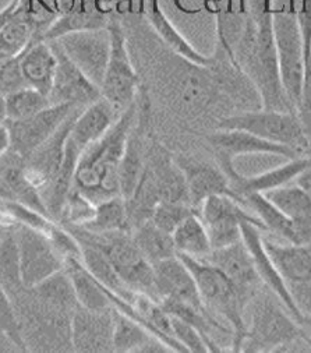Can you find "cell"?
<instances>
[{
  "instance_id": "cell-1",
  "label": "cell",
  "mask_w": 311,
  "mask_h": 353,
  "mask_svg": "<svg viewBox=\"0 0 311 353\" xmlns=\"http://www.w3.org/2000/svg\"><path fill=\"white\" fill-rule=\"evenodd\" d=\"M136 103L124 110L114 125L80 157L73 189L95 205L120 194V163L126 152L129 137L134 129Z\"/></svg>"
},
{
  "instance_id": "cell-2",
  "label": "cell",
  "mask_w": 311,
  "mask_h": 353,
  "mask_svg": "<svg viewBox=\"0 0 311 353\" xmlns=\"http://www.w3.org/2000/svg\"><path fill=\"white\" fill-rule=\"evenodd\" d=\"M65 228L74 234L79 242L90 243L102 250L128 288L161 302L155 286L154 265L146 259L136 245L132 230L91 233L79 226Z\"/></svg>"
},
{
  "instance_id": "cell-3",
  "label": "cell",
  "mask_w": 311,
  "mask_h": 353,
  "mask_svg": "<svg viewBox=\"0 0 311 353\" xmlns=\"http://www.w3.org/2000/svg\"><path fill=\"white\" fill-rule=\"evenodd\" d=\"M177 256L190 270L204 307L212 317H221L226 323L233 334V350H240L245 334V306L239 298L234 285L221 268L208 260Z\"/></svg>"
},
{
  "instance_id": "cell-4",
  "label": "cell",
  "mask_w": 311,
  "mask_h": 353,
  "mask_svg": "<svg viewBox=\"0 0 311 353\" xmlns=\"http://www.w3.org/2000/svg\"><path fill=\"white\" fill-rule=\"evenodd\" d=\"M268 290V289H267ZM250 310V323L245 325V334L240 350L267 352L293 343L304 334L303 327L281 303V301L263 288L247 305Z\"/></svg>"
},
{
  "instance_id": "cell-5",
  "label": "cell",
  "mask_w": 311,
  "mask_h": 353,
  "mask_svg": "<svg viewBox=\"0 0 311 353\" xmlns=\"http://www.w3.org/2000/svg\"><path fill=\"white\" fill-rule=\"evenodd\" d=\"M219 129H237L253 133L264 140L289 147L303 155L307 136L299 116L293 110L261 109L223 117Z\"/></svg>"
},
{
  "instance_id": "cell-6",
  "label": "cell",
  "mask_w": 311,
  "mask_h": 353,
  "mask_svg": "<svg viewBox=\"0 0 311 353\" xmlns=\"http://www.w3.org/2000/svg\"><path fill=\"white\" fill-rule=\"evenodd\" d=\"M108 30L110 32V54L101 84V95L121 114L134 103L140 79L133 66L123 27L112 19Z\"/></svg>"
},
{
  "instance_id": "cell-7",
  "label": "cell",
  "mask_w": 311,
  "mask_h": 353,
  "mask_svg": "<svg viewBox=\"0 0 311 353\" xmlns=\"http://www.w3.org/2000/svg\"><path fill=\"white\" fill-rule=\"evenodd\" d=\"M272 30L282 88L296 110L303 81V42L296 12L272 10Z\"/></svg>"
},
{
  "instance_id": "cell-8",
  "label": "cell",
  "mask_w": 311,
  "mask_h": 353,
  "mask_svg": "<svg viewBox=\"0 0 311 353\" xmlns=\"http://www.w3.org/2000/svg\"><path fill=\"white\" fill-rule=\"evenodd\" d=\"M20 256L21 279L26 289H32L65 268V259L41 230L17 225L14 229Z\"/></svg>"
},
{
  "instance_id": "cell-9",
  "label": "cell",
  "mask_w": 311,
  "mask_h": 353,
  "mask_svg": "<svg viewBox=\"0 0 311 353\" xmlns=\"http://www.w3.org/2000/svg\"><path fill=\"white\" fill-rule=\"evenodd\" d=\"M197 212L208 230L212 250L240 242L243 221H253L263 230L257 216L244 208L237 199L228 194L210 196L199 205Z\"/></svg>"
},
{
  "instance_id": "cell-10",
  "label": "cell",
  "mask_w": 311,
  "mask_h": 353,
  "mask_svg": "<svg viewBox=\"0 0 311 353\" xmlns=\"http://www.w3.org/2000/svg\"><path fill=\"white\" fill-rule=\"evenodd\" d=\"M81 73L101 90L110 54L108 28L76 31L53 39Z\"/></svg>"
},
{
  "instance_id": "cell-11",
  "label": "cell",
  "mask_w": 311,
  "mask_h": 353,
  "mask_svg": "<svg viewBox=\"0 0 311 353\" xmlns=\"http://www.w3.org/2000/svg\"><path fill=\"white\" fill-rule=\"evenodd\" d=\"M81 106L72 103L50 105L24 121L5 122L12 137V150L27 159L39 145H42L68 117Z\"/></svg>"
},
{
  "instance_id": "cell-12",
  "label": "cell",
  "mask_w": 311,
  "mask_h": 353,
  "mask_svg": "<svg viewBox=\"0 0 311 353\" xmlns=\"http://www.w3.org/2000/svg\"><path fill=\"white\" fill-rule=\"evenodd\" d=\"M241 241L245 245L248 253L252 256L254 268L260 281L263 282L264 288L268 289L272 295H275L281 303L289 310V313L297 320L300 324L303 320V314L297 310L288 285L282 275L279 274L278 268L275 267L274 261L271 260L263 239V230L261 228L253 221H243L241 223Z\"/></svg>"
},
{
  "instance_id": "cell-13",
  "label": "cell",
  "mask_w": 311,
  "mask_h": 353,
  "mask_svg": "<svg viewBox=\"0 0 311 353\" xmlns=\"http://www.w3.org/2000/svg\"><path fill=\"white\" fill-rule=\"evenodd\" d=\"M112 19L105 0H57V17L42 41H53L76 31L108 28Z\"/></svg>"
},
{
  "instance_id": "cell-14",
  "label": "cell",
  "mask_w": 311,
  "mask_h": 353,
  "mask_svg": "<svg viewBox=\"0 0 311 353\" xmlns=\"http://www.w3.org/2000/svg\"><path fill=\"white\" fill-rule=\"evenodd\" d=\"M56 54V73L49 94L52 105L72 103L76 106L86 108L97 102L101 95L99 87L91 83L81 70L65 54L54 41H48Z\"/></svg>"
},
{
  "instance_id": "cell-15",
  "label": "cell",
  "mask_w": 311,
  "mask_h": 353,
  "mask_svg": "<svg viewBox=\"0 0 311 353\" xmlns=\"http://www.w3.org/2000/svg\"><path fill=\"white\" fill-rule=\"evenodd\" d=\"M205 260L215 264L225 272V275L234 285L237 295L245 307L264 288L254 268L252 256L243 241L212 250Z\"/></svg>"
},
{
  "instance_id": "cell-16",
  "label": "cell",
  "mask_w": 311,
  "mask_h": 353,
  "mask_svg": "<svg viewBox=\"0 0 311 353\" xmlns=\"http://www.w3.org/2000/svg\"><path fill=\"white\" fill-rule=\"evenodd\" d=\"M208 140L221 158V168L233 165V159L239 155L267 154L283 157L286 159L300 155L289 147L264 140L253 133L237 129H219L212 133Z\"/></svg>"
},
{
  "instance_id": "cell-17",
  "label": "cell",
  "mask_w": 311,
  "mask_h": 353,
  "mask_svg": "<svg viewBox=\"0 0 311 353\" xmlns=\"http://www.w3.org/2000/svg\"><path fill=\"white\" fill-rule=\"evenodd\" d=\"M176 163L184 176L189 201L196 210L210 196L228 194L237 199L232 189L229 176L222 168L183 155L176 159Z\"/></svg>"
},
{
  "instance_id": "cell-18",
  "label": "cell",
  "mask_w": 311,
  "mask_h": 353,
  "mask_svg": "<svg viewBox=\"0 0 311 353\" xmlns=\"http://www.w3.org/2000/svg\"><path fill=\"white\" fill-rule=\"evenodd\" d=\"M119 116L120 114L103 98H99L97 102L86 106L77 114L70 128L66 151L74 154L80 159L81 154L90 145L108 133L119 119Z\"/></svg>"
},
{
  "instance_id": "cell-19",
  "label": "cell",
  "mask_w": 311,
  "mask_h": 353,
  "mask_svg": "<svg viewBox=\"0 0 311 353\" xmlns=\"http://www.w3.org/2000/svg\"><path fill=\"white\" fill-rule=\"evenodd\" d=\"M112 309L88 310L79 306L70 320V341L76 352H113Z\"/></svg>"
},
{
  "instance_id": "cell-20",
  "label": "cell",
  "mask_w": 311,
  "mask_h": 353,
  "mask_svg": "<svg viewBox=\"0 0 311 353\" xmlns=\"http://www.w3.org/2000/svg\"><path fill=\"white\" fill-rule=\"evenodd\" d=\"M154 275L161 301H174L205 309L190 270L177 254L154 264Z\"/></svg>"
},
{
  "instance_id": "cell-21",
  "label": "cell",
  "mask_w": 311,
  "mask_h": 353,
  "mask_svg": "<svg viewBox=\"0 0 311 353\" xmlns=\"http://www.w3.org/2000/svg\"><path fill=\"white\" fill-rule=\"evenodd\" d=\"M311 165V158L305 155H299L288 159L285 163L265 170L260 174L240 176L234 169L228 174L230 179L232 189L241 203V197L247 193H268L278 188L293 183L297 176Z\"/></svg>"
},
{
  "instance_id": "cell-22",
  "label": "cell",
  "mask_w": 311,
  "mask_h": 353,
  "mask_svg": "<svg viewBox=\"0 0 311 353\" xmlns=\"http://www.w3.org/2000/svg\"><path fill=\"white\" fill-rule=\"evenodd\" d=\"M144 16L150 26L163 41L165 45L183 61L189 62L200 68H211L214 65V57H208L200 53L188 39H185L179 30L172 24V21L163 13L159 0H144Z\"/></svg>"
},
{
  "instance_id": "cell-23",
  "label": "cell",
  "mask_w": 311,
  "mask_h": 353,
  "mask_svg": "<svg viewBox=\"0 0 311 353\" xmlns=\"http://www.w3.org/2000/svg\"><path fill=\"white\" fill-rule=\"evenodd\" d=\"M56 54L48 41L32 42L20 56V66L28 87L49 97L56 73Z\"/></svg>"
},
{
  "instance_id": "cell-24",
  "label": "cell",
  "mask_w": 311,
  "mask_h": 353,
  "mask_svg": "<svg viewBox=\"0 0 311 353\" xmlns=\"http://www.w3.org/2000/svg\"><path fill=\"white\" fill-rule=\"evenodd\" d=\"M63 270L72 282L79 306L95 312L112 309L109 290L92 276L88 268L84 265L83 259L68 257L65 260Z\"/></svg>"
},
{
  "instance_id": "cell-25",
  "label": "cell",
  "mask_w": 311,
  "mask_h": 353,
  "mask_svg": "<svg viewBox=\"0 0 311 353\" xmlns=\"http://www.w3.org/2000/svg\"><path fill=\"white\" fill-rule=\"evenodd\" d=\"M264 239V246L285 279L286 285L311 276V250L308 246L289 242H278L271 238Z\"/></svg>"
},
{
  "instance_id": "cell-26",
  "label": "cell",
  "mask_w": 311,
  "mask_h": 353,
  "mask_svg": "<svg viewBox=\"0 0 311 353\" xmlns=\"http://www.w3.org/2000/svg\"><path fill=\"white\" fill-rule=\"evenodd\" d=\"M37 27L27 12V0L24 8L0 28V62L20 57L26 49L35 42Z\"/></svg>"
},
{
  "instance_id": "cell-27",
  "label": "cell",
  "mask_w": 311,
  "mask_h": 353,
  "mask_svg": "<svg viewBox=\"0 0 311 353\" xmlns=\"http://www.w3.org/2000/svg\"><path fill=\"white\" fill-rule=\"evenodd\" d=\"M172 239L177 254L207 259L212 252L208 230L199 212H193L185 218L172 232Z\"/></svg>"
},
{
  "instance_id": "cell-28",
  "label": "cell",
  "mask_w": 311,
  "mask_h": 353,
  "mask_svg": "<svg viewBox=\"0 0 311 353\" xmlns=\"http://www.w3.org/2000/svg\"><path fill=\"white\" fill-rule=\"evenodd\" d=\"M30 292L37 301L59 313L72 316L79 307L74 289L65 270L53 274L43 282L30 289Z\"/></svg>"
},
{
  "instance_id": "cell-29",
  "label": "cell",
  "mask_w": 311,
  "mask_h": 353,
  "mask_svg": "<svg viewBox=\"0 0 311 353\" xmlns=\"http://www.w3.org/2000/svg\"><path fill=\"white\" fill-rule=\"evenodd\" d=\"M241 204L252 211L263 225V233H271L283 242L293 243L292 221L263 193H247L241 197Z\"/></svg>"
},
{
  "instance_id": "cell-30",
  "label": "cell",
  "mask_w": 311,
  "mask_h": 353,
  "mask_svg": "<svg viewBox=\"0 0 311 353\" xmlns=\"http://www.w3.org/2000/svg\"><path fill=\"white\" fill-rule=\"evenodd\" d=\"M81 246V259L84 265L88 268V271L92 274V276L99 281L109 292H112L113 295L121 298V299H129L132 296V290L128 288V285L123 282L120 275L117 274L116 268L110 263V260L106 257V254L99 250L98 248L79 242Z\"/></svg>"
},
{
  "instance_id": "cell-31",
  "label": "cell",
  "mask_w": 311,
  "mask_h": 353,
  "mask_svg": "<svg viewBox=\"0 0 311 353\" xmlns=\"http://www.w3.org/2000/svg\"><path fill=\"white\" fill-rule=\"evenodd\" d=\"M132 234L136 245L152 265L177 254L172 234L159 229L151 219L133 228Z\"/></svg>"
},
{
  "instance_id": "cell-32",
  "label": "cell",
  "mask_w": 311,
  "mask_h": 353,
  "mask_svg": "<svg viewBox=\"0 0 311 353\" xmlns=\"http://www.w3.org/2000/svg\"><path fill=\"white\" fill-rule=\"evenodd\" d=\"M79 228H83L91 233L130 230L126 200L121 196H116L98 203L95 205L92 218Z\"/></svg>"
},
{
  "instance_id": "cell-33",
  "label": "cell",
  "mask_w": 311,
  "mask_h": 353,
  "mask_svg": "<svg viewBox=\"0 0 311 353\" xmlns=\"http://www.w3.org/2000/svg\"><path fill=\"white\" fill-rule=\"evenodd\" d=\"M113 352H140L141 347L155 335L130 316L112 307Z\"/></svg>"
},
{
  "instance_id": "cell-34",
  "label": "cell",
  "mask_w": 311,
  "mask_h": 353,
  "mask_svg": "<svg viewBox=\"0 0 311 353\" xmlns=\"http://www.w3.org/2000/svg\"><path fill=\"white\" fill-rule=\"evenodd\" d=\"M0 285L8 290L12 299H16L26 290L21 279L20 256L13 229L0 241Z\"/></svg>"
},
{
  "instance_id": "cell-35",
  "label": "cell",
  "mask_w": 311,
  "mask_h": 353,
  "mask_svg": "<svg viewBox=\"0 0 311 353\" xmlns=\"http://www.w3.org/2000/svg\"><path fill=\"white\" fill-rule=\"evenodd\" d=\"M6 102V122H17L24 121L34 116L35 113L50 106V99L48 95L31 88L26 87L19 90L8 97H5Z\"/></svg>"
},
{
  "instance_id": "cell-36",
  "label": "cell",
  "mask_w": 311,
  "mask_h": 353,
  "mask_svg": "<svg viewBox=\"0 0 311 353\" xmlns=\"http://www.w3.org/2000/svg\"><path fill=\"white\" fill-rule=\"evenodd\" d=\"M0 334L19 349H28L23 324L16 312L13 299L2 285H0Z\"/></svg>"
},
{
  "instance_id": "cell-37",
  "label": "cell",
  "mask_w": 311,
  "mask_h": 353,
  "mask_svg": "<svg viewBox=\"0 0 311 353\" xmlns=\"http://www.w3.org/2000/svg\"><path fill=\"white\" fill-rule=\"evenodd\" d=\"M193 212H197V210L189 203L162 200L154 207L150 219L159 229L172 234V232Z\"/></svg>"
},
{
  "instance_id": "cell-38",
  "label": "cell",
  "mask_w": 311,
  "mask_h": 353,
  "mask_svg": "<svg viewBox=\"0 0 311 353\" xmlns=\"http://www.w3.org/2000/svg\"><path fill=\"white\" fill-rule=\"evenodd\" d=\"M304 68L300 99L296 106V113L301 122L307 139L311 136V49L303 50Z\"/></svg>"
},
{
  "instance_id": "cell-39",
  "label": "cell",
  "mask_w": 311,
  "mask_h": 353,
  "mask_svg": "<svg viewBox=\"0 0 311 353\" xmlns=\"http://www.w3.org/2000/svg\"><path fill=\"white\" fill-rule=\"evenodd\" d=\"M170 321L173 336L185 349V352H210L203 334L194 325L173 316H170Z\"/></svg>"
},
{
  "instance_id": "cell-40",
  "label": "cell",
  "mask_w": 311,
  "mask_h": 353,
  "mask_svg": "<svg viewBox=\"0 0 311 353\" xmlns=\"http://www.w3.org/2000/svg\"><path fill=\"white\" fill-rule=\"evenodd\" d=\"M28 87L21 72L20 57L0 62V94L8 97L19 90Z\"/></svg>"
},
{
  "instance_id": "cell-41",
  "label": "cell",
  "mask_w": 311,
  "mask_h": 353,
  "mask_svg": "<svg viewBox=\"0 0 311 353\" xmlns=\"http://www.w3.org/2000/svg\"><path fill=\"white\" fill-rule=\"evenodd\" d=\"M290 296L297 310L304 316H311V276L288 283Z\"/></svg>"
},
{
  "instance_id": "cell-42",
  "label": "cell",
  "mask_w": 311,
  "mask_h": 353,
  "mask_svg": "<svg viewBox=\"0 0 311 353\" xmlns=\"http://www.w3.org/2000/svg\"><path fill=\"white\" fill-rule=\"evenodd\" d=\"M26 5V0H12V2L0 10V28H2L9 20H12Z\"/></svg>"
},
{
  "instance_id": "cell-43",
  "label": "cell",
  "mask_w": 311,
  "mask_h": 353,
  "mask_svg": "<svg viewBox=\"0 0 311 353\" xmlns=\"http://www.w3.org/2000/svg\"><path fill=\"white\" fill-rule=\"evenodd\" d=\"M12 148V137L6 123H0V158L6 155Z\"/></svg>"
},
{
  "instance_id": "cell-44",
  "label": "cell",
  "mask_w": 311,
  "mask_h": 353,
  "mask_svg": "<svg viewBox=\"0 0 311 353\" xmlns=\"http://www.w3.org/2000/svg\"><path fill=\"white\" fill-rule=\"evenodd\" d=\"M294 183H296L301 190H304V192L308 194V197L311 199V165H310L307 169H304V170L297 176Z\"/></svg>"
},
{
  "instance_id": "cell-45",
  "label": "cell",
  "mask_w": 311,
  "mask_h": 353,
  "mask_svg": "<svg viewBox=\"0 0 311 353\" xmlns=\"http://www.w3.org/2000/svg\"><path fill=\"white\" fill-rule=\"evenodd\" d=\"M6 122V102L5 97L0 94V123Z\"/></svg>"
},
{
  "instance_id": "cell-46",
  "label": "cell",
  "mask_w": 311,
  "mask_h": 353,
  "mask_svg": "<svg viewBox=\"0 0 311 353\" xmlns=\"http://www.w3.org/2000/svg\"><path fill=\"white\" fill-rule=\"evenodd\" d=\"M300 325L303 327V330H304L305 334L311 335V316H304L303 320H301V323H300Z\"/></svg>"
},
{
  "instance_id": "cell-47",
  "label": "cell",
  "mask_w": 311,
  "mask_h": 353,
  "mask_svg": "<svg viewBox=\"0 0 311 353\" xmlns=\"http://www.w3.org/2000/svg\"><path fill=\"white\" fill-rule=\"evenodd\" d=\"M303 155L311 158V136H310L308 140H307V144H305V148H304V151H303Z\"/></svg>"
},
{
  "instance_id": "cell-48",
  "label": "cell",
  "mask_w": 311,
  "mask_h": 353,
  "mask_svg": "<svg viewBox=\"0 0 311 353\" xmlns=\"http://www.w3.org/2000/svg\"><path fill=\"white\" fill-rule=\"evenodd\" d=\"M308 248H310V250H311V245H310V246H308Z\"/></svg>"
},
{
  "instance_id": "cell-49",
  "label": "cell",
  "mask_w": 311,
  "mask_h": 353,
  "mask_svg": "<svg viewBox=\"0 0 311 353\" xmlns=\"http://www.w3.org/2000/svg\"><path fill=\"white\" fill-rule=\"evenodd\" d=\"M0 335H2V334H0ZM2 336H3V335H2Z\"/></svg>"
}]
</instances>
